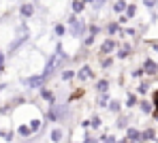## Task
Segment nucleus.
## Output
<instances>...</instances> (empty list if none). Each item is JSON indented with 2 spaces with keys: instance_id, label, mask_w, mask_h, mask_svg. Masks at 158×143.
Segmentation results:
<instances>
[{
  "instance_id": "obj_1",
  "label": "nucleus",
  "mask_w": 158,
  "mask_h": 143,
  "mask_svg": "<svg viewBox=\"0 0 158 143\" xmlns=\"http://www.w3.org/2000/svg\"><path fill=\"white\" fill-rule=\"evenodd\" d=\"M145 71L154 73V71H156V64H154V62H145Z\"/></svg>"
},
{
  "instance_id": "obj_3",
  "label": "nucleus",
  "mask_w": 158,
  "mask_h": 143,
  "mask_svg": "<svg viewBox=\"0 0 158 143\" xmlns=\"http://www.w3.org/2000/svg\"><path fill=\"white\" fill-rule=\"evenodd\" d=\"M156 107H158V92H156Z\"/></svg>"
},
{
  "instance_id": "obj_4",
  "label": "nucleus",
  "mask_w": 158,
  "mask_h": 143,
  "mask_svg": "<svg viewBox=\"0 0 158 143\" xmlns=\"http://www.w3.org/2000/svg\"><path fill=\"white\" fill-rule=\"evenodd\" d=\"M0 68H2V56H0Z\"/></svg>"
},
{
  "instance_id": "obj_2",
  "label": "nucleus",
  "mask_w": 158,
  "mask_h": 143,
  "mask_svg": "<svg viewBox=\"0 0 158 143\" xmlns=\"http://www.w3.org/2000/svg\"><path fill=\"white\" fill-rule=\"evenodd\" d=\"M98 90H101V92H103V90H107V81H101V84H98Z\"/></svg>"
}]
</instances>
